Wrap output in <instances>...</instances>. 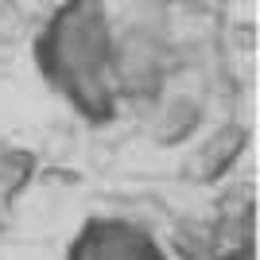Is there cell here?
I'll return each instance as SVG.
<instances>
[{
	"label": "cell",
	"mask_w": 260,
	"mask_h": 260,
	"mask_svg": "<svg viewBox=\"0 0 260 260\" xmlns=\"http://www.w3.org/2000/svg\"><path fill=\"white\" fill-rule=\"evenodd\" d=\"M39 175V155L27 148H0V202H16V198L35 183Z\"/></svg>",
	"instance_id": "7"
},
{
	"label": "cell",
	"mask_w": 260,
	"mask_h": 260,
	"mask_svg": "<svg viewBox=\"0 0 260 260\" xmlns=\"http://www.w3.org/2000/svg\"><path fill=\"white\" fill-rule=\"evenodd\" d=\"M31 35V12L20 0H0V47H16Z\"/></svg>",
	"instance_id": "8"
},
{
	"label": "cell",
	"mask_w": 260,
	"mask_h": 260,
	"mask_svg": "<svg viewBox=\"0 0 260 260\" xmlns=\"http://www.w3.org/2000/svg\"><path fill=\"white\" fill-rule=\"evenodd\" d=\"M171 43L152 23H132L124 31H113V51H109L105 74L113 82L120 101L132 105H152L171 74Z\"/></svg>",
	"instance_id": "2"
},
{
	"label": "cell",
	"mask_w": 260,
	"mask_h": 260,
	"mask_svg": "<svg viewBox=\"0 0 260 260\" xmlns=\"http://www.w3.org/2000/svg\"><path fill=\"white\" fill-rule=\"evenodd\" d=\"M144 237L148 229L128 217H89L70 241L66 260H128Z\"/></svg>",
	"instance_id": "3"
},
{
	"label": "cell",
	"mask_w": 260,
	"mask_h": 260,
	"mask_svg": "<svg viewBox=\"0 0 260 260\" xmlns=\"http://www.w3.org/2000/svg\"><path fill=\"white\" fill-rule=\"evenodd\" d=\"M202 117H206V105L198 93H179L163 86L148 113V136L159 148H179L202 128Z\"/></svg>",
	"instance_id": "4"
},
{
	"label": "cell",
	"mask_w": 260,
	"mask_h": 260,
	"mask_svg": "<svg viewBox=\"0 0 260 260\" xmlns=\"http://www.w3.org/2000/svg\"><path fill=\"white\" fill-rule=\"evenodd\" d=\"M128 260H167V252H163V245L152 237V233H148V237L136 245V252H132Z\"/></svg>",
	"instance_id": "9"
},
{
	"label": "cell",
	"mask_w": 260,
	"mask_h": 260,
	"mask_svg": "<svg viewBox=\"0 0 260 260\" xmlns=\"http://www.w3.org/2000/svg\"><path fill=\"white\" fill-rule=\"evenodd\" d=\"M58 93H62L66 105L74 109L86 124H109V120L117 117V109H120V98H117V89H113V82H109L105 70H101V74L74 78V82L58 86Z\"/></svg>",
	"instance_id": "6"
},
{
	"label": "cell",
	"mask_w": 260,
	"mask_h": 260,
	"mask_svg": "<svg viewBox=\"0 0 260 260\" xmlns=\"http://www.w3.org/2000/svg\"><path fill=\"white\" fill-rule=\"evenodd\" d=\"M245 148H249V128L237 124V120H225V124H217L202 136V144L194 148V155L186 163V175L194 183H217L237 167Z\"/></svg>",
	"instance_id": "5"
},
{
	"label": "cell",
	"mask_w": 260,
	"mask_h": 260,
	"mask_svg": "<svg viewBox=\"0 0 260 260\" xmlns=\"http://www.w3.org/2000/svg\"><path fill=\"white\" fill-rule=\"evenodd\" d=\"M113 51V20L105 0H62L31 35L35 70L54 89L82 74H101Z\"/></svg>",
	"instance_id": "1"
}]
</instances>
